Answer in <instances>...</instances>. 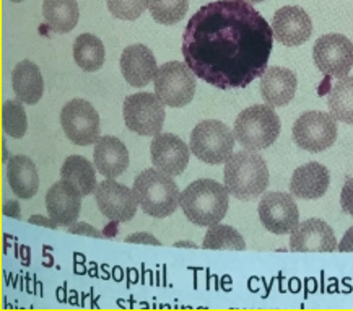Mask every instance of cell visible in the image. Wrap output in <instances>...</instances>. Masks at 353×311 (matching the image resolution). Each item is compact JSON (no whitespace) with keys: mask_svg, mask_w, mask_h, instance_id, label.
I'll list each match as a JSON object with an SVG mask.
<instances>
[{"mask_svg":"<svg viewBox=\"0 0 353 311\" xmlns=\"http://www.w3.org/2000/svg\"><path fill=\"white\" fill-rule=\"evenodd\" d=\"M274 30L248 0H216L199 8L183 33L184 62L219 90L246 88L267 70Z\"/></svg>","mask_w":353,"mask_h":311,"instance_id":"6da1fadb","label":"cell"},{"mask_svg":"<svg viewBox=\"0 0 353 311\" xmlns=\"http://www.w3.org/2000/svg\"><path fill=\"white\" fill-rule=\"evenodd\" d=\"M228 189L214 179H197L181 192V209L197 227L220 223L230 207Z\"/></svg>","mask_w":353,"mask_h":311,"instance_id":"7a4b0ae2","label":"cell"},{"mask_svg":"<svg viewBox=\"0 0 353 311\" xmlns=\"http://www.w3.org/2000/svg\"><path fill=\"white\" fill-rule=\"evenodd\" d=\"M225 186L239 201H252L269 186V168L265 160L252 150L233 153L225 163Z\"/></svg>","mask_w":353,"mask_h":311,"instance_id":"3957f363","label":"cell"},{"mask_svg":"<svg viewBox=\"0 0 353 311\" xmlns=\"http://www.w3.org/2000/svg\"><path fill=\"white\" fill-rule=\"evenodd\" d=\"M132 191L140 209L155 219L173 215L181 205V192L170 174L160 170H145L135 178Z\"/></svg>","mask_w":353,"mask_h":311,"instance_id":"277c9868","label":"cell"},{"mask_svg":"<svg viewBox=\"0 0 353 311\" xmlns=\"http://www.w3.org/2000/svg\"><path fill=\"white\" fill-rule=\"evenodd\" d=\"M282 123L269 105L249 106L234 121V137L246 150L259 152L277 141Z\"/></svg>","mask_w":353,"mask_h":311,"instance_id":"5b68a950","label":"cell"},{"mask_svg":"<svg viewBox=\"0 0 353 311\" xmlns=\"http://www.w3.org/2000/svg\"><path fill=\"white\" fill-rule=\"evenodd\" d=\"M234 141V132L225 123L207 119L191 132V152L203 163L221 165L233 155Z\"/></svg>","mask_w":353,"mask_h":311,"instance_id":"8992f818","label":"cell"},{"mask_svg":"<svg viewBox=\"0 0 353 311\" xmlns=\"http://www.w3.org/2000/svg\"><path fill=\"white\" fill-rule=\"evenodd\" d=\"M185 62L171 61L158 67L155 77V93L166 106L183 108L192 101L197 80Z\"/></svg>","mask_w":353,"mask_h":311,"instance_id":"52a82bcc","label":"cell"},{"mask_svg":"<svg viewBox=\"0 0 353 311\" xmlns=\"http://www.w3.org/2000/svg\"><path fill=\"white\" fill-rule=\"evenodd\" d=\"M165 106L166 105L157 97V93L129 94L122 106L125 126L132 132L143 137L160 134L166 119Z\"/></svg>","mask_w":353,"mask_h":311,"instance_id":"ba28073f","label":"cell"},{"mask_svg":"<svg viewBox=\"0 0 353 311\" xmlns=\"http://www.w3.org/2000/svg\"><path fill=\"white\" fill-rule=\"evenodd\" d=\"M337 119L324 111L303 112L293 124V141L311 153L327 150L337 141Z\"/></svg>","mask_w":353,"mask_h":311,"instance_id":"9c48e42d","label":"cell"},{"mask_svg":"<svg viewBox=\"0 0 353 311\" xmlns=\"http://www.w3.org/2000/svg\"><path fill=\"white\" fill-rule=\"evenodd\" d=\"M61 126L67 139L79 147H88L99 139V114L92 103L75 98L65 103L61 111Z\"/></svg>","mask_w":353,"mask_h":311,"instance_id":"30bf717a","label":"cell"},{"mask_svg":"<svg viewBox=\"0 0 353 311\" xmlns=\"http://www.w3.org/2000/svg\"><path fill=\"white\" fill-rule=\"evenodd\" d=\"M313 59L325 77L342 79L353 67V43L339 33L321 36L313 48Z\"/></svg>","mask_w":353,"mask_h":311,"instance_id":"8fae6325","label":"cell"},{"mask_svg":"<svg viewBox=\"0 0 353 311\" xmlns=\"http://www.w3.org/2000/svg\"><path fill=\"white\" fill-rule=\"evenodd\" d=\"M259 219L274 235L292 233L300 223V210L295 199L285 192H267L259 202Z\"/></svg>","mask_w":353,"mask_h":311,"instance_id":"7c38bea8","label":"cell"},{"mask_svg":"<svg viewBox=\"0 0 353 311\" xmlns=\"http://www.w3.org/2000/svg\"><path fill=\"white\" fill-rule=\"evenodd\" d=\"M94 201L99 212L112 222H129L137 214L139 202L132 189L116 183L112 178L98 184L94 189Z\"/></svg>","mask_w":353,"mask_h":311,"instance_id":"4fadbf2b","label":"cell"},{"mask_svg":"<svg viewBox=\"0 0 353 311\" xmlns=\"http://www.w3.org/2000/svg\"><path fill=\"white\" fill-rule=\"evenodd\" d=\"M152 163L170 177H179L188 168L191 148L178 135L160 132L150 143Z\"/></svg>","mask_w":353,"mask_h":311,"instance_id":"5bb4252c","label":"cell"},{"mask_svg":"<svg viewBox=\"0 0 353 311\" xmlns=\"http://www.w3.org/2000/svg\"><path fill=\"white\" fill-rule=\"evenodd\" d=\"M274 38L283 46L295 48L305 44L313 34V21L301 7L287 6L275 12L272 20Z\"/></svg>","mask_w":353,"mask_h":311,"instance_id":"9a60e30c","label":"cell"},{"mask_svg":"<svg viewBox=\"0 0 353 311\" xmlns=\"http://www.w3.org/2000/svg\"><path fill=\"white\" fill-rule=\"evenodd\" d=\"M337 248L334 230L321 219L300 222L290 237V250L293 252H332Z\"/></svg>","mask_w":353,"mask_h":311,"instance_id":"2e32d148","label":"cell"},{"mask_svg":"<svg viewBox=\"0 0 353 311\" xmlns=\"http://www.w3.org/2000/svg\"><path fill=\"white\" fill-rule=\"evenodd\" d=\"M81 192L65 179L54 183L46 192V209L49 217L59 227L69 228L79 220L81 210Z\"/></svg>","mask_w":353,"mask_h":311,"instance_id":"e0dca14e","label":"cell"},{"mask_svg":"<svg viewBox=\"0 0 353 311\" xmlns=\"http://www.w3.org/2000/svg\"><path fill=\"white\" fill-rule=\"evenodd\" d=\"M121 72L130 87L143 88L155 80L158 66L153 52L143 44H132L121 56Z\"/></svg>","mask_w":353,"mask_h":311,"instance_id":"ac0fdd59","label":"cell"},{"mask_svg":"<svg viewBox=\"0 0 353 311\" xmlns=\"http://www.w3.org/2000/svg\"><path fill=\"white\" fill-rule=\"evenodd\" d=\"M298 80L295 72L285 67H269L261 77V94L272 108L287 106L295 98Z\"/></svg>","mask_w":353,"mask_h":311,"instance_id":"d6986e66","label":"cell"},{"mask_svg":"<svg viewBox=\"0 0 353 311\" xmlns=\"http://www.w3.org/2000/svg\"><path fill=\"white\" fill-rule=\"evenodd\" d=\"M329 184V170L318 161H310L293 171L290 179V191L298 199H319L327 192Z\"/></svg>","mask_w":353,"mask_h":311,"instance_id":"ffe728a7","label":"cell"},{"mask_svg":"<svg viewBox=\"0 0 353 311\" xmlns=\"http://www.w3.org/2000/svg\"><path fill=\"white\" fill-rule=\"evenodd\" d=\"M93 161L99 174L114 179L129 168V150L117 137L103 135L94 143Z\"/></svg>","mask_w":353,"mask_h":311,"instance_id":"44dd1931","label":"cell"},{"mask_svg":"<svg viewBox=\"0 0 353 311\" xmlns=\"http://www.w3.org/2000/svg\"><path fill=\"white\" fill-rule=\"evenodd\" d=\"M7 178L10 189L20 199H31L39 189V177L34 161L25 155H15L8 160Z\"/></svg>","mask_w":353,"mask_h":311,"instance_id":"7402d4cb","label":"cell"},{"mask_svg":"<svg viewBox=\"0 0 353 311\" xmlns=\"http://www.w3.org/2000/svg\"><path fill=\"white\" fill-rule=\"evenodd\" d=\"M12 87L18 101L36 105L44 93V80L39 67L30 61H21L12 72Z\"/></svg>","mask_w":353,"mask_h":311,"instance_id":"603a6c76","label":"cell"},{"mask_svg":"<svg viewBox=\"0 0 353 311\" xmlns=\"http://www.w3.org/2000/svg\"><path fill=\"white\" fill-rule=\"evenodd\" d=\"M43 17L54 33H70L79 23V3L77 0H44Z\"/></svg>","mask_w":353,"mask_h":311,"instance_id":"cb8c5ba5","label":"cell"},{"mask_svg":"<svg viewBox=\"0 0 353 311\" xmlns=\"http://www.w3.org/2000/svg\"><path fill=\"white\" fill-rule=\"evenodd\" d=\"M61 178L74 184L83 197L94 192V189L98 186L97 166L90 163L81 155H72L69 159H65L61 168Z\"/></svg>","mask_w":353,"mask_h":311,"instance_id":"d4e9b609","label":"cell"},{"mask_svg":"<svg viewBox=\"0 0 353 311\" xmlns=\"http://www.w3.org/2000/svg\"><path fill=\"white\" fill-rule=\"evenodd\" d=\"M105 44L98 36L80 34L74 43V61L85 72H97L105 64Z\"/></svg>","mask_w":353,"mask_h":311,"instance_id":"484cf974","label":"cell"},{"mask_svg":"<svg viewBox=\"0 0 353 311\" xmlns=\"http://www.w3.org/2000/svg\"><path fill=\"white\" fill-rule=\"evenodd\" d=\"M327 106L337 121L353 126V77H342L329 92Z\"/></svg>","mask_w":353,"mask_h":311,"instance_id":"4316f807","label":"cell"},{"mask_svg":"<svg viewBox=\"0 0 353 311\" xmlns=\"http://www.w3.org/2000/svg\"><path fill=\"white\" fill-rule=\"evenodd\" d=\"M203 250H246V241L239 235L238 230L228 225L215 223L209 227L202 243Z\"/></svg>","mask_w":353,"mask_h":311,"instance_id":"83f0119b","label":"cell"},{"mask_svg":"<svg viewBox=\"0 0 353 311\" xmlns=\"http://www.w3.org/2000/svg\"><path fill=\"white\" fill-rule=\"evenodd\" d=\"M189 0H148L152 18L160 25H176L185 17Z\"/></svg>","mask_w":353,"mask_h":311,"instance_id":"f1b7e54d","label":"cell"},{"mask_svg":"<svg viewBox=\"0 0 353 311\" xmlns=\"http://www.w3.org/2000/svg\"><path fill=\"white\" fill-rule=\"evenodd\" d=\"M2 128L3 132L13 139H21L28 130V118L21 101L8 100L2 105Z\"/></svg>","mask_w":353,"mask_h":311,"instance_id":"f546056e","label":"cell"},{"mask_svg":"<svg viewBox=\"0 0 353 311\" xmlns=\"http://www.w3.org/2000/svg\"><path fill=\"white\" fill-rule=\"evenodd\" d=\"M108 10L119 20L134 21L148 8V0H106Z\"/></svg>","mask_w":353,"mask_h":311,"instance_id":"4dcf8cb0","label":"cell"},{"mask_svg":"<svg viewBox=\"0 0 353 311\" xmlns=\"http://www.w3.org/2000/svg\"><path fill=\"white\" fill-rule=\"evenodd\" d=\"M341 207L345 214L353 217V178L347 179L341 192Z\"/></svg>","mask_w":353,"mask_h":311,"instance_id":"1f68e13d","label":"cell"},{"mask_svg":"<svg viewBox=\"0 0 353 311\" xmlns=\"http://www.w3.org/2000/svg\"><path fill=\"white\" fill-rule=\"evenodd\" d=\"M70 233H77V235H90V237H94V238H99L101 237V233L98 232L97 228H93L92 225L88 223H74L72 227L67 228Z\"/></svg>","mask_w":353,"mask_h":311,"instance_id":"d6a6232c","label":"cell"},{"mask_svg":"<svg viewBox=\"0 0 353 311\" xmlns=\"http://www.w3.org/2000/svg\"><path fill=\"white\" fill-rule=\"evenodd\" d=\"M128 243H147V245H160V241L157 238H153V235H148V233H135V235H130L125 238Z\"/></svg>","mask_w":353,"mask_h":311,"instance_id":"836d02e7","label":"cell"},{"mask_svg":"<svg viewBox=\"0 0 353 311\" xmlns=\"http://www.w3.org/2000/svg\"><path fill=\"white\" fill-rule=\"evenodd\" d=\"M337 250L341 252H353V227L347 230L342 241L339 243Z\"/></svg>","mask_w":353,"mask_h":311,"instance_id":"e575fe53","label":"cell"},{"mask_svg":"<svg viewBox=\"0 0 353 311\" xmlns=\"http://www.w3.org/2000/svg\"><path fill=\"white\" fill-rule=\"evenodd\" d=\"M18 210H20V207H18L17 201H8L6 202V205H3V215H8V217L21 219L20 212Z\"/></svg>","mask_w":353,"mask_h":311,"instance_id":"d590c367","label":"cell"},{"mask_svg":"<svg viewBox=\"0 0 353 311\" xmlns=\"http://www.w3.org/2000/svg\"><path fill=\"white\" fill-rule=\"evenodd\" d=\"M30 223H36V225H43V227H48V228H52V230H56L59 225L54 222L52 219H46V217H43V215H33V217H30V220H28Z\"/></svg>","mask_w":353,"mask_h":311,"instance_id":"8d00e7d4","label":"cell"},{"mask_svg":"<svg viewBox=\"0 0 353 311\" xmlns=\"http://www.w3.org/2000/svg\"><path fill=\"white\" fill-rule=\"evenodd\" d=\"M174 246H189V248H196V245L191 241H181V243H174Z\"/></svg>","mask_w":353,"mask_h":311,"instance_id":"74e56055","label":"cell"},{"mask_svg":"<svg viewBox=\"0 0 353 311\" xmlns=\"http://www.w3.org/2000/svg\"><path fill=\"white\" fill-rule=\"evenodd\" d=\"M248 2H251V3H259V2H264V0H248Z\"/></svg>","mask_w":353,"mask_h":311,"instance_id":"f35d334b","label":"cell"},{"mask_svg":"<svg viewBox=\"0 0 353 311\" xmlns=\"http://www.w3.org/2000/svg\"><path fill=\"white\" fill-rule=\"evenodd\" d=\"M10 2H13V3H20V2H23V0H10Z\"/></svg>","mask_w":353,"mask_h":311,"instance_id":"ab89813d","label":"cell"}]
</instances>
